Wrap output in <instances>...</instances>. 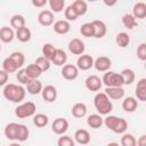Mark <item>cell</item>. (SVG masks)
Returning a JSON list of instances; mask_svg holds the SVG:
<instances>
[{"instance_id": "cell-10", "label": "cell", "mask_w": 146, "mask_h": 146, "mask_svg": "<svg viewBox=\"0 0 146 146\" xmlns=\"http://www.w3.org/2000/svg\"><path fill=\"white\" fill-rule=\"evenodd\" d=\"M84 86L90 91H99L102 86H103V82H102V79L98 75L92 74V75H89L84 80Z\"/></svg>"}, {"instance_id": "cell-44", "label": "cell", "mask_w": 146, "mask_h": 146, "mask_svg": "<svg viewBox=\"0 0 146 146\" xmlns=\"http://www.w3.org/2000/svg\"><path fill=\"white\" fill-rule=\"evenodd\" d=\"M16 79H17V81H18L21 84H27V83L31 81V79L27 76V74H26V72H25L24 68H19V70L17 71V73H16Z\"/></svg>"}, {"instance_id": "cell-18", "label": "cell", "mask_w": 146, "mask_h": 146, "mask_svg": "<svg viewBox=\"0 0 146 146\" xmlns=\"http://www.w3.org/2000/svg\"><path fill=\"white\" fill-rule=\"evenodd\" d=\"M17 131H18V123L16 122H10L8 124H6L3 133L6 136L7 139L15 141L17 139Z\"/></svg>"}, {"instance_id": "cell-16", "label": "cell", "mask_w": 146, "mask_h": 146, "mask_svg": "<svg viewBox=\"0 0 146 146\" xmlns=\"http://www.w3.org/2000/svg\"><path fill=\"white\" fill-rule=\"evenodd\" d=\"M91 140V137H90V133L88 130L86 129H78L74 133V141H76L78 144L80 145H88Z\"/></svg>"}, {"instance_id": "cell-52", "label": "cell", "mask_w": 146, "mask_h": 146, "mask_svg": "<svg viewBox=\"0 0 146 146\" xmlns=\"http://www.w3.org/2000/svg\"><path fill=\"white\" fill-rule=\"evenodd\" d=\"M8 146H22L19 143H16V141H14V143H11L10 145H8Z\"/></svg>"}, {"instance_id": "cell-3", "label": "cell", "mask_w": 146, "mask_h": 146, "mask_svg": "<svg viewBox=\"0 0 146 146\" xmlns=\"http://www.w3.org/2000/svg\"><path fill=\"white\" fill-rule=\"evenodd\" d=\"M94 106L99 115H108L113 110V104L111 99L105 95V92H97L94 97Z\"/></svg>"}, {"instance_id": "cell-45", "label": "cell", "mask_w": 146, "mask_h": 146, "mask_svg": "<svg viewBox=\"0 0 146 146\" xmlns=\"http://www.w3.org/2000/svg\"><path fill=\"white\" fill-rule=\"evenodd\" d=\"M64 15H65V18H66L67 22H72V21H76V19H78V15L75 14V11H74L73 8L71 7V5L67 6V7H65V9H64Z\"/></svg>"}, {"instance_id": "cell-28", "label": "cell", "mask_w": 146, "mask_h": 146, "mask_svg": "<svg viewBox=\"0 0 146 146\" xmlns=\"http://www.w3.org/2000/svg\"><path fill=\"white\" fill-rule=\"evenodd\" d=\"M42 83L41 81H39L38 79L35 80H31L27 84H26V91L31 95H38L42 91Z\"/></svg>"}, {"instance_id": "cell-2", "label": "cell", "mask_w": 146, "mask_h": 146, "mask_svg": "<svg viewBox=\"0 0 146 146\" xmlns=\"http://www.w3.org/2000/svg\"><path fill=\"white\" fill-rule=\"evenodd\" d=\"M104 124L107 129L119 135L125 133L128 129V122L124 119L119 117L116 115H106V117L104 119Z\"/></svg>"}, {"instance_id": "cell-49", "label": "cell", "mask_w": 146, "mask_h": 146, "mask_svg": "<svg viewBox=\"0 0 146 146\" xmlns=\"http://www.w3.org/2000/svg\"><path fill=\"white\" fill-rule=\"evenodd\" d=\"M136 145L137 146H146V136L141 135L137 140H136Z\"/></svg>"}, {"instance_id": "cell-30", "label": "cell", "mask_w": 146, "mask_h": 146, "mask_svg": "<svg viewBox=\"0 0 146 146\" xmlns=\"http://www.w3.org/2000/svg\"><path fill=\"white\" fill-rule=\"evenodd\" d=\"M23 26H26L25 25V18L23 15H19V14H15L10 17V27L14 30H18Z\"/></svg>"}, {"instance_id": "cell-39", "label": "cell", "mask_w": 146, "mask_h": 146, "mask_svg": "<svg viewBox=\"0 0 146 146\" xmlns=\"http://www.w3.org/2000/svg\"><path fill=\"white\" fill-rule=\"evenodd\" d=\"M30 136L29 128L25 124H19L18 123V131H17V141H25Z\"/></svg>"}, {"instance_id": "cell-34", "label": "cell", "mask_w": 146, "mask_h": 146, "mask_svg": "<svg viewBox=\"0 0 146 146\" xmlns=\"http://www.w3.org/2000/svg\"><path fill=\"white\" fill-rule=\"evenodd\" d=\"M122 24L124 27H127L128 30H132L133 27H136L138 25L137 19L132 16V14H124L122 16Z\"/></svg>"}, {"instance_id": "cell-14", "label": "cell", "mask_w": 146, "mask_h": 146, "mask_svg": "<svg viewBox=\"0 0 146 146\" xmlns=\"http://www.w3.org/2000/svg\"><path fill=\"white\" fill-rule=\"evenodd\" d=\"M41 95H42V98H43L44 102L52 103L57 98V89H56V87H54L51 84H48V86L42 88Z\"/></svg>"}, {"instance_id": "cell-37", "label": "cell", "mask_w": 146, "mask_h": 146, "mask_svg": "<svg viewBox=\"0 0 146 146\" xmlns=\"http://www.w3.org/2000/svg\"><path fill=\"white\" fill-rule=\"evenodd\" d=\"M9 57H10L11 60L16 64V66L18 67V70L25 64V56H24V54L21 52V51H14V52H11V54L9 55Z\"/></svg>"}, {"instance_id": "cell-13", "label": "cell", "mask_w": 146, "mask_h": 146, "mask_svg": "<svg viewBox=\"0 0 146 146\" xmlns=\"http://www.w3.org/2000/svg\"><path fill=\"white\" fill-rule=\"evenodd\" d=\"M75 66L78 67V70L88 71L94 66V58L90 55H81L79 56Z\"/></svg>"}, {"instance_id": "cell-4", "label": "cell", "mask_w": 146, "mask_h": 146, "mask_svg": "<svg viewBox=\"0 0 146 146\" xmlns=\"http://www.w3.org/2000/svg\"><path fill=\"white\" fill-rule=\"evenodd\" d=\"M35 112H36V106L33 102L22 103L15 108V114L19 119H26V117L33 116Z\"/></svg>"}, {"instance_id": "cell-1", "label": "cell", "mask_w": 146, "mask_h": 146, "mask_svg": "<svg viewBox=\"0 0 146 146\" xmlns=\"http://www.w3.org/2000/svg\"><path fill=\"white\" fill-rule=\"evenodd\" d=\"M3 97L11 103H22L26 95V89L21 84L7 83L2 90Z\"/></svg>"}, {"instance_id": "cell-6", "label": "cell", "mask_w": 146, "mask_h": 146, "mask_svg": "<svg viewBox=\"0 0 146 146\" xmlns=\"http://www.w3.org/2000/svg\"><path fill=\"white\" fill-rule=\"evenodd\" d=\"M51 130L56 135H64L68 130V121L64 117H57L51 123Z\"/></svg>"}, {"instance_id": "cell-35", "label": "cell", "mask_w": 146, "mask_h": 146, "mask_svg": "<svg viewBox=\"0 0 146 146\" xmlns=\"http://www.w3.org/2000/svg\"><path fill=\"white\" fill-rule=\"evenodd\" d=\"M57 48H55L54 44L51 43H44L42 46V49H41V52H42V56L44 58H47L48 60H51L54 55H55V51H56Z\"/></svg>"}, {"instance_id": "cell-53", "label": "cell", "mask_w": 146, "mask_h": 146, "mask_svg": "<svg viewBox=\"0 0 146 146\" xmlns=\"http://www.w3.org/2000/svg\"><path fill=\"white\" fill-rule=\"evenodd\" d=\"M0 51H1V43H0Z\"/></svg>"}, {"instance_id": "cell-47", "label": "cell", "mask_w": 146, "mask_h": 146, "mask_svg": "<svg viewBox=\"0 0 146 146\" xmlns=\"http://www.w3.org/2000/svg\"><path fill=\"white\" fill-rule=\"evenodd\" d=\"M8 79H9V74L3 70H0V87H5L8 83Z\"/></svg>"}, {"instance_id": "cell-8", "label": "cell", "mask_w": 146, "mask_h": 146, "mask_svg": "<svg viewBox=\"0 0 146 146\" xmlns=\"http://www.w3.org/2000/svg\"><path fill=\"white\" fill-rule=\"evenodd\" d=\"M62 76L65 79V80H68V81H72V80H75L79 75V70L75 65L73 64H65L63 67H62Z\"/></svg>"}, {"instance_id": "cell-26", "label": "cell", "mask_w": 146, "mask_h": 146, "mask_svg": "<svg viewBox=\"0 0 146 146\" xmlns=\"http://www.w3.org/2000/svg\"><path fill=\"white\" fill-rule=\"evenodd\" d=\"M71 7L75 11V14L79 16H83L88 10V3L84 0H75L71 3Z\"/></svg>"}, {"instance_id": "cell-46", "label": "cell", "mask_w": 146, "mask_h": 146, "mask_svg": "<svg viewBox=\"0 0 146 146\" xmlns=\"http://www.w3.org/2000/svg\"><path fill=\"white\" fill-rule=\"evenodd\" d=\"M137 57L140 60H146V43L141 42L138 47H137Z\"/></svg>"}, {"instance_id": "cell-12", "label": "cell", "mask_w": 146, "mask_h": 146, "mask_svg": "<svg viewBox=\"0 0 146 146\" xmlns=\"http://www.w3.org/2000/svg\"><path fill=\"white\" fill-rule=\"evenodd\" d=\"M92 27H94V38L96 39H102L106 35L107 33V26L103 21L95 19L91 22Z\"/></svg>"}, {"instance_id": "cell-19", "label": "cell", "mask_w": 146, "mask_h": 146, "mask_svg": "<svg viewBox=\"0 0 146 146\" xmlns=\"http://www.w3.org/2000/svg\"><path fill=\"white\" fill-rule=\"evenodd\" d=\"M50 62H51V64H54L56 66H64L67 62V55L63 49L57 48L56 51H55V55H54V57Z\"/></svg>"}, {"instance_id": "cell-50", "label": "cell", "mask_w": 146, "mask_h": 146, "mask_svg": "<svg viewBox=\"0 0 146 146\" xmlns=\"http://www.w3.org/2000/svg\"><path fill=\"white\" fill-rule=\"evenodd\" d=\"M104 3L106 5V6H114V5H116V1H112V2H108V1H104Z\"/></svg>"}, {"instance_id": "cell-43", "label": "cell", "mask_w": 146, "mask_h": 146, "mask_svg": "<svg viewBox=\"0 0 146 146\" xmlns=\"http://www.w3.org/2000/svg\"><path fill=\"white\" fill-rule=\"evenodd\" d=\"M57 146H75V141L72 137L62 135V137H59L57 140Z\"/></svg>"}, {"instance_id": "cell-15", "label": "cell", "mask_w": 146, "mask_h": 146, "mask_svg": "<svg viewBox=\"0 0 146 146\" xmlns=\"http://www.w3.org/2000/svg\"><path fill=\"white\" fill-rule=\"evenodd\" d=\"M104 92L110 99H114V100L122 99L125 94V91L122 87H110V88L106 87Z\"/></svg>"}, {"instance_id": "cell-21", "label": "cell", "mask_w": 146, "mask_h": 146, "mask_svg": "<svg viewBox=\"0 0 146 146\" xmlns=\"http://www.w3.org/2000/svg\"><path fill=\"white\" fill-rule=\"evenodd\" d=\"M15 32L9 26H2L0 27V41L3 43H9L14 40Z\"/></svg>"}, {"instance_id": "cell-11", "label": "cell", "mask_w": 146, "mask_h": 146, "mask_svg": "<svg viewBox=\"0 0 146 146\" xmlns=\"http://www.w3.org/2000/svg\"><path fill=\"white\" fill-rule=\"evenodd\" d=\"M38 22L42 26H50V25H52L55 23L54 14L48 9H43L38 15Z\"/></svg>"}, {"instance_id": "cell-7", "label": "cell", "mask_w": 146, "mask_h": 146, "mask_svg": "<svg viewBox=\"0 0 146 146\" xmlns=\"http://www.w3.org/2000/svg\"><path fill=\"white\" fill-rule=\"evenodd\" d=\"M68 50L71 54L73 55H83L84 50H86V46H84V42L79 39V38H74L72 40H70L68 42Z\"/></svg>"}, {"instance_id": "cell-5", "label": "cell", "mask_w": 146, "mask_h": 146, "mask_svg": "<svg viewBox=\"0 0 146 146\" xmlns=\"http://www.w3.org/2000/svg\"><path fill=\"white\" fill-rule=\"evenodd\" d=\"M102 82L107 87H122L123 86V80L120 73L113 72V71H107L104 73L102 78Z\"/></svg>"}, {"instance_id": "cell-20", "label": "cell", "mask_w": 146, "mask_h": 146, "mask_svg": "<svg viewBox=\"0 0 146 146\" xmlns=\"http://www.w3.org/2000/svg\"><path fill=\"white\" fill-rule=\"evenodd\" d=\"M136 99L140 100V102H146V79L143 78L137 82L136 86Z\"/></svg>"}, {"instance_id": "cell-41", "label": "cell", "mask_w": 146, "mask_h": 146, "mask_svg": "<svg viewBox=\"0 0 146 146\" xmlns=\"http://www.w3.org/2000/svg\"><path fill=\"white\" fill-rule=\"evenodd\" d=\"M80 33L86 38H94V27L91 22L82 24L80 27Z\"/></svg>"}, {"instance_id": "cell-42", "label": "cell", "mask_w": 146, "mask_h": 146, "mask_svg": "<svg viewBox=\"0 0 146 146\" xmlns=\"http://www.w3.org/2000/svg\"><path fill=\"white\" fill-rule=\"evenodd\" d=\"M34 64H36V65L39 66V68H40L42 72L48 71V70L50 68V66H51V62H50V60H48L47 58H44L43 56L38 57V58L35 59Z\"/></svg>"}, {"instance_id": "cell-9", "label": "cell", "mask_w": 146, "mask_h": 146, "mask_svg": "<svg viewBox=\"0 0 146 146\" xmlns=\"http://www.w3.org/2000/svg\"><path fill=\"white\" fill-rule=\"evenodd\" d=\"M112 66V60L106 56H99L94 59V67L98 72H107Z\"/></svg>"}, {"instance_id": "cell-40", "label": "cell", "mask_w": 146, "mask_h": 146, "mask_svg": "<svg viewBox=\"0 0 146 146\" xmlns=\"http://www.w3.org/2000/svg\"><path fill=\"white\" fill-rule=\"evenodd\" d=\"M120 146H137L136 145V138L131 133H123L121 137Z\"/></svg>"}, {"instance_id": "cell-27", "label": "cell", "mask_w": 146, "mask_h": 146, "mask_svg": "<svg viewBox=\"0 0 146 146\" xmlns=\"http://www.w3.org/2000/svg\"><path fill=\"white\" fill-rule=\"evenodd\" d=\"M87 124L92 129H98L104 124V119L99 114H90L87 119Z\"/></svg>"}, {"instance_id": "cell-23", "label": "cell", "mask_w": 146, "mask_h": 146, "mask_svg": "<svg viewBox=\"0 0 146 146\" xmlns=\"http://www.w3.org/2000/svg\"><path fill=\"white\" fill-rule=\"evenodd\" d=\"M31 36H32V33H31V30L27 27V26H23L18 30H16L15 32V38L21 41V42H29L31 40Z\"/></svg>"}, {"instance_id": "cell-25", "label": "cell", "mask_w": 146, "mask_h": 146, "mask_svg": "<svg viewBox=\"0 0 146 146\" xmlns=\"http://www.w3.org/2000/svg\"><path fill=\"white\" fill-rule=\"evenodd\" d=\"M132 16L137 19V18H145L146 17V3L143 2V1H139V2H136L133 5V8H132Z\"/></svg>"}, {"instance_id": "cell-22", "label": "cell", "mask_w": 146, "mask_h": 146, "mask_svg": "<svg viewBox=\"0 0 146 146\" xmlns=\"http://www.w3.org/2000/svg\"><path fill=\"white\" fill-rule=\"evenodd\" d=\"M138 107V102L135 97L132 96H129V97H125L123 100H122V108L127 112V113H132L137 110Z\"/></svg>"}, {"instance_id": "cell-48", "label": "cell", "mask_w": 146, "mask_h": 146, "mask_svg": "<svg viewBox=\"0 0 146 146\" xmlns=\"http://www.w3.org/2000/svg\"><path fill=\"white\" fill-rule=\"evenodd\" d=\"M32 5L36 8H42L47 5V0H32Z\"/></svg>"}, {"instance_id": "cell-17", "label": "cell", "mask_w": 146, "mask_h": 146, "mask_svg": "<svg viewBox=\"0 0 146 146\" xmlns=\"http://www.w3.org/2000/svg\"><path fill=\"white\" fill-rule=\"evenodd\" d=\"M52 29L54 31L57 33V34H67L71 30V24L70 22H67L66 19H59V21H56L54 24H52Z\"/></svg>"}, {"instance_id": "cell-29", "label": "cell", "mask_w": 146, "mask_h": 146, "mask_svg": "<svg viewBox=\"0 0 146 146\" xmlns=\"http://www.w3.org/2000/svg\"><path fill=\"white\" fill-rule=\"evenodd\" d=\"M24 70H25L26 74H27V76H29L31 80H35V79H38V78L41 75V73H42V71L39 68V66H38L36 64H34V63L27 65Z\"/></svg>"}, {"instance_id": "cell-51", "label": "cell", "mask_w": 146, "mask_h": 146, "mask_svg": "<svg viewBox=\"0 0 146 146\" xmlns=\"http://www.w3.org/2000/svg\"><path fill=\"white\" fill-rule=\"evenodd\" d=\"M106 146H120L119 143H115V141H112V143H108Z\"/></svg>"}, {"instance_id": "cell-33", "label": "cell", "mask_w": 146, "mask_h": 146, "mask_svg": "<svg viewBox=\"0 0 146 146\" xmlns=\"http://www.w3.org/2000/svg\"><path fill=\"white\" fill-rule=\"evenodd\" d=\"M33 123L38 128H43L49 123V117H48V115H46L43 113L34 114L33 115Z\"/></svg>"}, {"instance_id": "cell-36", "label": "cell", "mask_w": 146, "mask_h": 146, "mask_svg": "<svg viewBox=\"0 0 146 146\" xmlns=\"http://www.w3.org/2000/svg\"><path fill=\"white\" fill-rule=\"evenodd\" d=\"M2 70L9 74V73H15V72H17V71H18V67H17L16 64L11 60V58L8 56V57L5 58L3 62H2Z\"/></svg>"}, {"instance_id": "cell-24", "label": "cell", "mask_w": 146, "mask_h": 146, "mask_svg": "<svg viewBox=\"0 0 146 146\" xmlns=\"http://www.w3.org/2000/svg\"><path fill=\"white\" fill-rule=\"evenodd\" d=\"M87 111V105L84 103H75L71 108V114L76 119H81L86 116Z\"/></svg>"}, {"instance_id": "cell-38", "label": "cell", "mask_w": 146, "mask_h": 146, "mask_svg": "<svg viewBox=\"0 0 146 146\" xmlns=\"http://www.w3.org/2000/svg\"><path fill=\"white\" fill-rule=\"evenodd\" d=\"M49 7L50 11L54 13H60L65 8V1L64 0H49Z\"/></svg>"}, {"instance_id": "cell-31", "label": "cell", "mask_w": 146, "mask_h": 146, "mask_svg": "<svg viewBox=\"0 0 146 146\" xmlns=\"http://www.w3.org/2000/svg\"><path fill=\"white\" fill-rule=\"evenodd\" d=\"M121 76H122V80H123V84H127V86H130L132 82H135V79H136V74L135 72L131 70V68H123L121 71Z\"/></svg>"}, {"instance_id": "cell-32", "label": "cell", "mask_w": 146, "mask_h": 146, "mask_svg": "<svg viewBox=\"0 0 146 146\" xmlns=\"http://www.w3.org/2000/svg\"><path fill=\"white\" fill-rule=\"evenodd\" d=\"M115 42L120 48H127L130 43V36L125 32H120L115 36Z\"/></svg>"}]
</instances>
